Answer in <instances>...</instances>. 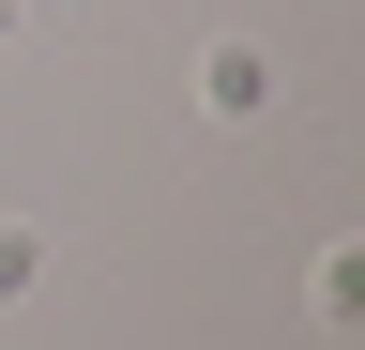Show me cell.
I'll return each instance as SVG.
<instances>
[{
	"instance_id": "3957f363",
	"label": "cell",
	"mask_w": 365,
	"mask_h": 350,
	"mask_svg": "<svg viewBox=\"0 0 365 350\" xmlns=\"http://www.w3.org/2000/svg\"><path fill=\"white\" fill-rule=\"evenodd\" d=\"M46 289V229H16V213H0V304H31Z\"/></svg>"
},
{
	"instance_id": "277c9868",
	"label": "cell",
	"mask_w": 365,
	"mask_h": 350,
	"mask_svg": "<svg viewBox=\"0 0 365 350\" xmlns=\"http://www.w3.org/2000/svg\"><path fill=\"white\" fill-rule=\"evenodd\" d=\"M0 46H16V0H0Z\"/></svg>"
},
{
	"instance_id": "6da1fadb",
	"label": "cell",
	"mask_w": 365,
	"mask_h": 350,
	"mask_svg": "<svg viewBox=\"0 0 365 350\" xmlns=\"http://www.w3.org/2000/svg\"><path fill=\"white\" fill-rule=\"evenodd\" d=\"M198 122H274V46H198Z\"/></svg>"
},
{
	"instance_id": "7a4b0ae2",
	"label": "cell",
	"mask_w": 365,
	"mask_h": 350,
	"mask_svg": "<svg viewBox=\"0 0 365 350\" xmlns=\"http://www.w3.org/2000/svg\"><path fill=\"white\" fill-rule=\"evenodd\" d=\"M304 320H319V335L365 320V244H319V259H304Z\"/></svg>"
}]
</instances>
